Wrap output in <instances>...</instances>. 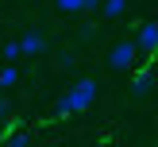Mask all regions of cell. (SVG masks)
<instances>
[{
    "label": "cell",
    "instance_id": "cell-12",
    "mask_svg": "<svg viewBox=\"0 0 158 147\" xmlns=\"http://www.w3.org/2000/svg\"><path fill=\"white\" fill-rule=\"evenodd\" d=\"M154 89H158V70H154Z\"/></svg>",
    "mask_w": 158,
    "mask_h": 147
},
{
    "label": "cell",
    "instance_id": "cell-3",
    "mask_svg": "<svg viewBox=\"0 0 158 147\" xmlns=\"http://www.w3.org/2000/svg\"><path fill=\"white\" fill-rule=\"evenodd\" d=\"M135 46H139V54H158V23L154 19H147L135 31Z\"/></svg>",
    "mask_w": 158,
    "mask_h": 147
},
{
    "label": "cell",
    "instance_id": "cell-1",
    "mask_svg": "<svg viewBox=\"0 0 158 147\" xmlns=\"http://www.w3.org/2000/svg\"><path fill=\"white\" fill-rule=\"evenodd\" d=\"M93 101H97V81L93 77H81L77 85H69L66 93H62L58 101H54V116H77L85 112V108H93Z\"/></svg>",
    "mask_w": 158,
    "mask_h": 147
},
{
    "label": "cell",
    "instance_id": "cell-5",
    "mask_svg": "<svg viewBox=\"0 0 158 147\" xmlns=\"http://www.w3.org/2000/svg\"><path fill=\"white\" fill-rule=\"evenodd\" d=\"M151 89H154V74H151V70H135V77H131V93H135V97H147Z\"/></svg>",
    "mask_w": 158,
    "mask_h": 147
},
{
    "label": "cell",
    "instance_id": "cell-4",
    "mask_svg": "<svg viewBox=\"0 0 158 147\" xmlns=\"http://www.w3.org/2000/svg\"><path fill=\"white\" fill-rule=\"evenodd\" d=\"M19 46H23V54H27V58H35V54L46 50V35H43V31H27V35L19 39Z\"/></svg>",
    "mask_w": 158,
    "mask_h": 147
},
{
    "label": "cell",
    "instance_id": "cell-9",
    "mask_svg": "<svg viewBox=\"0 0 158 147\" xmlns=\"http://www.w3.org/2000/svg\"><path fill=\"white\" fill-rule=\"evenodd\" d=\"M4 58H8V62L23 58V46H19V39H12V43H4Z\"/></svg>",
    "mask_w": 158,
    "mask_h": 147
},
{
    "label": "cell",
    "instance_id": "cell-6",
    "mask_svg": "<svg viewBox=\"0 0 158 147\" xmlns=\"http://www.w3.org/2000/svg\"><path fill=\"white\" fill-rule=\"evenodd\" d=\"M100 12H104L108 19H116V15L127 12V0H100Z\"/></svg>",
    "mask_w": 158,
    "mask_h": 147
},
{
    "label": "cell",
    "instance_id": "cell-2",
    "mask_svg": "<svg viewBox=\"0 0 158 147\" xmlns=\"http://www.w3.org/2000/svg\"><path fill=\"white\" fill-rule=\"evenodd\" d=\"M135 58H139L135 39H123V43H116L112 50H108V66L112 70H135Z\"/></svg>",
    "mask_w": 158,
    "mask_h": 147
},
{
    "label": "cell",
    "instance_id": "cell-11",
    "mask_svg": "<svg viewBox=\"0 0 158 147\" xmlns=\"http://www.w3.org/2000/svg\"><path fill=\"white\" fill-rule=\"evenodd\" d=\"M85 12H100V0H85Z\"/></svg>",
    "mask_w": 158,
    "mask_h": 147
},
{
    "label": "cell",
    "instance_id": "cell-10",
    "mask_svg": "<svg viewBox=\"0 0 158 147\" xmlns=\"http://www.w3.org/2000/svg\"><path fill=\"white\" fill-rule=\"evenodd\" d=\"M8 112H12V105H8V101H0V120H8Z\"/></svg>",
    "mask_w": 158,
    "mask_h": 147
},
{
    "label": "cell",
    "instance_id": "cell-8",
    "mask_svg": "<svg viewBox=\"0 0 158 147\" xmlns=\"http://www.w3.org/2000/svg\"><path fill=\"white\" fill-rule=\"evenodd\" d=\"M54 4H58L62 12H69V15H77V12H85V0H54Z\"/></svg>",
    "mask_w": 158,
    "mask_h": 147
},
{
    "label": "cell",
    "instance_id": "cell-7",
    "mask_svg": "<svg viewBox=\"0 0 158 147\" xmlns=\"http://www.w3.org/2000/svg\"><path fill=\"white\" fill-rule=\"evenodd\" d=\"M15 81H19V70H15V62H8V66L0 70V89H12Z\"/></svg>",
    "mask_w": 158,
    "mask_h": 147
}]
</instances>
